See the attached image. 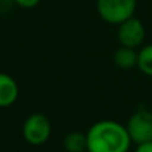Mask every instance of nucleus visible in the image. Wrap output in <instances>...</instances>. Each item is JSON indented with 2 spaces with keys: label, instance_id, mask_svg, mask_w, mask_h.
Here are the masks:
<instances>
[{
  "label": "nucleus",
  "instance_id": "7ed1b4c3",
  "mask_svg": "<svg viewBox=\"0 0 152 152\" xmlns=\"http://www.w3.org/2000/svg\"><path fill=\"white\" fill-rule=\"evenodd\" d=\"M52 133L51 121L46 115L36 112L26 118L23 124V137L31 146H42L45 145Z\"/></svg>",
  "mask_w": 152,
  "mask_h": 152
},
{
  "label": "nucleus",
  "instance_id": "f8f14e48",
  "mask_svg": "<svg viewBox=\"0 0 152 152\" xmlns=\"http://www.w3.org/2000/svg\"><path fill=\"white\" fill-rule=\"evenodd\" d=\"M134 152H152V142H146V143L137 145Z\"/></svg>",
  "mask_w": 152,
  "mask_h": 152
},
{
  "label": "nucleus",
  "instance_id": "f257e3e1",
  "mask_svg": "<svg viewBox=\"0 0 152 152\" xmlns=\"http://www.w3.org/2000/svg\"><path fill=\"white\" fill-rule=\"evenodd\" d=\"M131 143L125 125L113 119L97 121L87 131V152H128Z\"/></svg>",
  "mask_w": 152,
  "mask_h": 152
},
{
  "label": "nucleus",
  "instance_id": "9b49d317",
  "mask_svg": "<svg viewBox=\"0 0 152 152\" xmlns=\"http://www.w3.org/2000/svg\"><path fill=\"white\" fill-rule=\"evenodd\" d=\"M12 5H15L14 0H0V14L8 12L12 8Z\"/></svg>",
  "mask_w": 152,
  "mask_h": 152
},
{
  "label": "nucleus",
  "instance_id": "423d86ee",
  "mask_svg": "<svg viewBox=\"0 0 152 152\" xmlns=\"http://www.w3.org/2000/svg\"><path fill=\"white\" fill-rule=\"evenodd\" d=\"M20 96V88L17 81L11 75L0 72V107L12 106Z\"/></svg>",
  "mask_w": 152,
  "mask_h": 152
},
{
  "label": "nucleus",
  "instance_id": "9d476101",
  "mask_svg": "<svg viewBox=\"0 0 152 152\" xmlns=\"http://www.w3.org/2000/svg\"><path fill=\"white\" fill-rule=\"evenodd\" d=\"M14 3L21 6V8L31 9V8H34V6H37L40 3V0H14Z\"/></svg>",
  "mask_w": 152,
  "mask_h": 152
},
{
  "label": "nucleus",
  "instance_id": "6e6552de",
  "mask_svg": "<svg viewBox=\"0 0 152 152\" xmlns=\"http://www.w3.org/2000/svg\"><path fill=\"white\" fill-rule=\"evenodd\" d=\"M63 148L66 152H87V133H67L63 139Z\"/></svg>",
  "mask_w": 152,
  "mask_h": 152
},
{
  "label": "nucleus",
  "instance_id": "f03ea898",
  "mask_svg": "<svg viewBox=\"0 0 152 152\" xmlns=\"http://www.w3.org/2000/svg\"><path fill=\"white\" fill-rule=\"evenodd\" d=\"M96 8L99 17L104 23L119 26L128 18L134 17L137 0H97Z\"/></svg>",
  "mask_w": 152,
  "mask_h": 152
},
{
  "label": "nucleus",
  "instance_id": "1a4fd4ad",
  "mask_svg": "<svg viewBox=\"0 0 152 152\" xmlns=\"http://www.w3.org/2000/svg\"><path fill=\"white\" fill-rule=\"evenodd\" d=\"M137 69L146 75L152 76V43L142 46L140 51H137Z\"/></svg>",
  "mask_w": 152,
  "mask_h": 152
},
{
  "label": "nucleus",
  "instance_id": "0eeeda50",
  "mask_svg": "<svg viewBox=\"0 0 152 152\" xmlns=\"http://www.w3.org/2000/svg\"><path fill=\"white\" fill-rule=\"evenodd\" d=\"M137 51L133 48H125L121 46L113 52V63L116 67L122 70H130L137 67Z\"/></svg>",
  "mask_w": 152,
  "mask_h": 152
},
{
  "label": "nucleus",
  "instance_id": "39448f33",
  "mask_svg": "<svg viewBox=\"0 0 152 152\" xmlns=\"http://www.w3.org/2000/svg\"><path fill=\"white\" fill-rule=\"evenodd\" d=\"M145 36H146L145 26L136 17H131L127 21H124L122 24L118 26L116 39H118L121 46L137 49L145 42Z\"/></svg>",
  "mask_w": 152,
  "mask_h": 152
},
{
  "label": "nucleus",
  "instance_id": "20e7f679",
  "mask_svg": "<svg viewBox=\"0 0 152 152\" xmlns=\"http://www.w3.org/2000/svg\"><path fill=\"white\" fill-rule=\"evenodd\" d=\"M125 128L133 143L140 145L152 142V112L146 107L136 109L130 115Z\"/></svg>",
  "mask_w": 152,
  "mask_h": 152
}]
</instances>
